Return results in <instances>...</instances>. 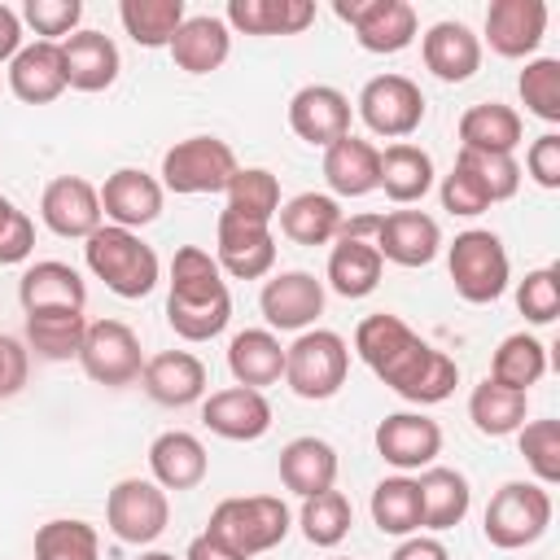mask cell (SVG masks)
<instances>
[{"label":"cell","instance_id":"59","mask_svg":"<svg viewBox=\"0 0 560 560\" xmlns=\"http://www.w3.org/2000/svg\"><path fill=\"white\" fill-rule=\"evenodd\" d=\"M140 560H175V556H171V551H144Z\"/></svg>","mask_w":560,"mask_h":560},{"label":"cell","instance_id":"54","mask_svg":"<svg viewBox=\"0 0 560 560\" xmlns=\"http://www.w3.org/2000/svg\"><path fill=\"white\" fill-rule=\"evenodd\" d=\"M525 175L538 184V188H560V136L556 131H542L529 149H525Z\"/></svg>","mask_w":560,"mask_h":560},{"label":"cell","instance_id":"16","mask_svg":"<svg viewBox=\"0 0 560 560\" xmlns=\"http://www.w3.org/2000/svg\"><path fill=\"white\" fill-rule=\"evenodd\" d=\"M96 192H101V214L127 232L149 228L162 214V197H166L162 179L140 166H118L114 175H105V184Z\"/></svg>","mask_w":560,"mask_h":560},{"label":"cell","instance_id":"56","mask_svg":"<svg viewBox=\"0 0 560 560\" xmlns=\"http://www.w3.org/2000/svg\"><path fill=\"white\" fill-rule=\"evenodd\" d=\"M389 560H451V551H446L438 538H429V534H411V538H402V542L394 547Z\"/></svg>","mask_w":560,"mask_h":560},{"label":"cell","instance_id":"25","mask_svg":"<svg viewBox=\"0 0 560 560\" xmlns=\"http://www.w3.org/2000/svg\"><path fill=\"white\" fill-rule=\"evenodd\" d=\"M18 302L26 315H39V311H83L88 306V284L83 276L61 262V258H39L22 271L18 280Z\"/></svg>","mask_w":560,"mask_h":560},{"label":"cell","instance_id":"51","mask_svg":"<svg viewBox=\"0 0 560 560\" xmlns=\"http://www.w3.org/2000/svg\"><path fill=\"white\" fill-rule=\"evenodd\" d=\"M516 311L529 324H551L560 315V271L556 267L525 271V280L516 284Z\"/></svg>","mask_w":560,"mask_h":560},{"label":"cell","instance_id":"17","mask_svg":"<svg viewBox=\"0 0 560 560\" xmlns=\"http://www.w3.org/2000/svg\"><path fill=\"white\" fill-rule=\"evenodd\" d=\"M289 127L298 140L328 149L341 136H350V96L332 83H306L289 101Z\"/></svg>","mask_w":560,"mask_h":560},{"label":"cell","instance_id":"31","mask_svg":"<svg viewBox=\"0 0 560 560\" xmlns=\"http://www.w3.org/2000/svg\"><path fill=\"white\" fill-rule=\"evenodd\" d=\"M280 481L298 499L332 490L337 486V451H332V442H324L315 433L284 442V451H280Z\"/></svg>","mask_w":560,"mask_h":560},{"label":"cell","instance_id":"50","mask_svg":"<svg viewBox=\"0 0 560 560\" xmlns=\"http://www.w3.org/2000/svg\"><path fill=\"white\" fill-rule=\"evenodd\" d=\"M79 18H83V0H26L22 4V22L48 44L70 39L79 31Z\"/></svg>","mask_w":560,"mask_h":560},{"label":"cell","instance_id":"45","mask_svg":"<svg viewBox=\"0 0 560 560\" xmlns=\"http://www.w3.org/2000/svg\"><path fill=\"white\" fill-rule=\"evenodd\" d=\"M298 525H302V538H306L311 547H337V542L350 534V525H354V508H350V499L332 486V490H324V494L302 499Z\"/></svg>","mask_w":560,"mask_h":560},{"label":"cell","instance_id":"21","mask_svg":"<svg viewBox=\"0 0 560 560\" xmlns=\"http://www.w3.org/2000/svg\"><path fill=\"white\" fill-rule=\"evenodd\" d=\"M547 35V4L542 0H494L486 9V44L490 52L521 61L534 57Z\"/></svg>","mask_w":560,"mask_h":560},{"label":"cell","instance_id":"44","mask_svg":"<svg viewBox=\"0 0 560 560\" xmlns=\"http://www.w3.org/2000/svg\"><path fill=\"white\" fill-rule=\"evenodd\" d=\"M420 332H411L398 315H389V311H376V315H368V319H359V328H354V354L381 376L411 341H416Z\"/></svg>","mask_w":560,"mask_h":560},{"label":"cell","instance_id":"20","mask_svg":"<svg viewBox=\"0 0 560 560\" xmlns=\"http://www.w3.org/2000/svg\"><path fill=\"white\" fill-rule=\"evenodd\" d=\"M201 424L228 442H258L271 429V402L262 389L228 385L201 398Z\"/></svg>","mask_w":560,"mask_h":560},{"label":"cell","instance_id":"55","mask_svg":"<svg viewBox=\"0 0 560 560\" xmlns=\"http://www.w3.org/2000/svg\"><path fill=\"white\" fill-rule=\"evenodd\" d=\"M31 376V350L18 337L0 332V398H13Z\"/></svg>","mask_w":560,"mask_h":560},{"label":"cell","instance_id":"39","mask_svg":"<svg viewBox=\"0 0 560 560\" xmlns=\"http://www.w3.org/2000/svg\"><path fill=\"white\" fill-rule=\"evenodd\" d=\"M88 337V315L83 311H39L26 315V350H35L48 363L79 359Z\"/></svg>","mask_w":560,"mask_h":560},{"label":"cell","instance_id":"8","mask_svg":"<svg viewBox=\"0 0 560 560\" xmlns=\"http://www.w3.org/2000/svg\"><path fill=\"white\" fill-rule=\"evenodd\" d=\"M171 521V499L153 477H122L105 499V525L127 547H149Z\"/></svg>","mask_w":560,"mask_h":560},{"label":"cell","instance_id":"46","mask_svg":"<svg viewBox=\"0 0 560 560\" xmlns=\"http://www.w3.org/2000/svg\"><path fill=\"white\" fill-rule=\"evenodd\" d=\"M35 560H101V538L88 521H48L35 529Z\"/></svg>","mask_w":560,"mask_h":560},{"label":"cell","instance_id":"23","mask_svg":"<svg viewBox=\"0 0 560 560\" xmlns=\"http://www.w3.org/2000/svg\"><path fill=\"white\" fill-rule=\"evenodd\" d=\"M424 70L442 83H468L481 70V35H472L464 22H433L420 35Z\"/></svg>","mask_w":560,"mask_h":560},{"label":"cell","instance_id":"22","mask_svg":"<svg viewBox=\"0 0 560 560\" xmlns=\"http://www.w3.org/2000/svg\"><path fill=\"white\" fill-rule=\"evenodd\" d=\"M140 385L162 407H192L206 398V363L192 350H158L144 359Z\"/></svg>","mask_w":560,"mask_h":560},{"label":"cell","instance_id":"29","mask_svg":"<svg viewBox=\"0 0 560 560\" xmlns=\"http://www.w3.org/2000/svg\"><path fill=\"white\" fill-rule=\"evenodd\" d=\"M9 88L22 105H48L66 92V70H61V48L48 39L22 44V52L9 61Z\"/></svg>","mask_w":560,"mask_h":560},{"label":"cell","instance_id":"32","mask_svg":"<svg viewBox=\"0 0 560 560\" xmlns=\"http://www.w3.org/2000/svg\"><path fill=\"white\" fill-rule=\"evenodd\" d=\"M228 372L245 389H267L284 381V346L271 328H245L228 341Z\"/></svg>","mask_w":560,"mask_h":560},{"label":"cell","instance_id":"5","mask_svg":"<svg viewBox=\"0 0 560 560\" xmlns=\"http://www.w3.org/2000/svg\"><path fill=\"white\" fill-rule=\"evenodd\" d=\"M446 271H451V284L464 302L472 306H486V302H499L508 293V280H512V262H508V249L494 232L486 228H468L459 232L451 245H446Z\"/></svg>","mask_w":560,"mask_h":560},{"label":"cell","instance_id":"3","mask_svg":"<svg viewBox=\"0 0 560 560\" xmlns=\"http://www.w3.org/2000/svg\"><path fill=\"white\" fill-rule=\"evenodd\" d=\"M206 529L214 538H223L232 551H241L245 560H254V556H262L289 538L293 516H289L280 494H236L210 512Z\"/></svg>","mask_w":560,"mask_h":560},{"label":"cell","instance_id":"30","mask_svg":"<svg viewBox=\"0 0 560 560\" xmlns=\"http://www.w3.org/2000/svg\"><path fill=\"white\" fill-rule=\"evenodd\" d=\"M171 61L184 70V74H210L228 61L232 52V31L223 18L214 13H197V18H184V26L175 31L171 39Z\"/></svg>","mask_w":560,"mask_h":560},{"label":"cell","instance_id":"18","mask_svg":"<svg viewBox=\"0 0 560 560\" xmlns=\"http://www.w3.org/2000/svg\"><path fill=\"white\" fill-rule=\"evenodd\" d=\"M39 219L66 241H88L105 223L96 184H88L83 175H57L39 197Z\"/></svg>","mask_w":560,"mask_h":560},{"label":"cell","instance_id":"14","mask_svg":"<svg viewBox=\"0 0 560 560\" xmlns=\"http://www.w3.org/2000/svg\"><path fill=\"white\" fill-rule=\"evenodd\" d=\"M376 455L398 472H420L442 455V424L424 411H394L372 433Z\"/></svg>","mask_w":560,"mask_h":560},{"label":"cell","instance_id":"42","mask_svg":"<svg viewBox=\"0 0 560 560\" xmlns=\"http://www.w3.org/2000/svg\"><path fill=\"white\" fill-rule=\"evenodd\" d=\"M547 372V346L534 332H512L499 341L494 359H490V381L529 394V385H538Z\"/></svg>","mask_w":560,"mask_h":560},{"label":"cell","instance_id":"2","mask_svg":"<svg viewBox=\"0 0 560 560\" xmlns=\"http://www.w3.org/2000/svg\"><path fill=\"white\" fill-rule=\"evenodd\" d=\"M83 262L96 280H105L109 293H118L127 302L153 293V284L162 276V262H158L153 245H144L140 232H127V228H114V223H101L83 241Z\"/></svg>","mask_w":560,"mask_h":560},{"label":"cell","instance_id":"49","mask_svg":"<svg viewBox=\"0 0 560 560\" xmlns=\"http://www.w3.org/2000/svg\"><path fill=\"white\" fill-rule=\"evenodd\" d=\"M455 162L477 175V184L486 188L490 206L516 197V188H521V162H516V153H472V149H459Z\"/></svg>","mask_w":560,"mask_h":560},{"label":"cell","instance_id":"27","mask_svg":"<svg viewBox=\"0 0 560 560\" xmlns=\"http://www.w3.org/2000/svg\"><path fill=\"white\" fill-rule=\"evenodd\" d=\"M149 472H153V481H158L162 490H192V486L206 481L210 455H206V446H201L197 433H188V429H166V433H158L153 446H149Z\"/></svg>","mask_w":560,"mask_h":560},{"label":"cell","instance_id":"10","mask_svg":"<svg viewBox=\"0 0 560 560\" xmlns=\"http://www.w3.org/2000/svg\"><path fill=\"white\" fill-rule=\"evenodd\" d=\"M79 368L88 381H96L105 389H122V385L140 381V368H144L140 337L122 319H88Z\"/></svg>","mask_w":560,"mask_h":560},{"label":"cell","instance_id":"33","mask_svg":"<svg viewBox=\"0 0 560 560\" xmlns=\"http://www.w3.org/2000/svg\"><path fill=\"white\" fill-rule=\"evenodd\" d=\"M459 149H472V153H516L521 136H525V122L512 105L503 101H481V105H468L459 114Z\"/></svg>","mask_w":560,"mask_h":560},{"label":"cell","instance_id":"13","mask_svg":"<svg viewBox=\"0 0 560 560\" xmlns=\"http://www.w3.org/2000/svg\"><path fill=\"white\" fill-rule=\"evenodd\" d=\"M214 262L232 280H262L276 267V236L271 223H249L219 210L214 223Z\"/></svg>","mask_w":560,"mask_h":560},{"label":"cell","instance_id":"19","mask_svg":"<svg viewBox=\"0 0 560 560\" xmlns=\"http://www.w3.org/2000/svg\"><path fill=\"white\" fill-rule=\"evenodd\" d=\"M376 254L398 267H429L442 249V228L424 210H389L376 219Z\"/></svg>","mask_w":560,"mask_h":560},{"label":"cell","instance_id":"11","mask_svg":"<svg viewBox=\"0 0 560 560\" xmlns=\"http://www.w3.org/2000/svg\"><path fill=\"white\" fill-rule=\"evenodd\" d=\"M381 381H385L398 398H407V402H416V407H433V402H446V398L455 394V385H459V363H455L451 354L433 350L424 337H416V341L381 372Z\"/></svg>","mask_w":560,"mask_h":560},{"label":"cell","instance_id":"35","mask_svg":"<svg viewBox=\"0 0 560 560\" xmlns=\"http://www.w3.org/2000/svg\"><path fill=\"white\" fill-rule=\"evenodd\" d=\"M228 31L241 35H302L315 22L311 0H232L228 4Z\"/></svg>","mask_w":560,"mask_h":560},{"label":"cell","instance_id":"24","mask_svg":"<svg viewBox=\"0 0 560 560\" xmlns=\"http://www.w3.org/2000/svg\"><path fill=\"white\" fill-rule=\"evenodd\" d=\"M57 48H61L66 88H74V92H105V88H114V79L122 70V57H118V44L105 31H74Z\"/></svg>","mask_w":560,"mask_h":560},{"label":"cell","instance_id":"6","mask_svg":"<svg viewBox=\"0 0 560 560\" xmlns=\"http://www.w3.org/2000/svg\"><path fill=\"white\" fill-rule=\"evenodd\" d=\"M346 372H350V346L332 328H306L298 332L293 346H284V385L306 402L332 398L346 385Z\"/></svg>","mask_w":560,"mask_h":560},{"label":"cell","instance_id":"58","mask_svg":"<svg viewBox=\"0 0 560 560\" xmlns=\"http://www.w3.org/2000/svg\"><path fill=\"white\" fill-rule=\"evenodd\" d=\"M22 52V13L0 4V61H13Z\"/></svg>","mask_w":560,"mask_h":560},{"label":"cell","instance_id":"38","mask_svg":"<svg viewBox=\"0 0 560 560\" xmlns=\"http://www.w3.org/2000/svg\"><path fill=\"white\" fill-rule=\"evenodd\" d=\"M525 416H529V394L508 389L490 376L481 385H472V394H468V420L481 438H508L525 424Z\"/></svg>","mask_w":560,"mask_h":560},{"label":"cell","instance_id":"28","mask_svg":"<svg viewBox=\"0 0 560 560\" xmlns=\"http://www.w3.org/2000/svg\"><path fill=\"white\" fill-rule=\"evenodd\" d=\"M416 486H420V529H433V534L455 529L472 508V486L459 468L429 464L420 468Z\"/></svg>","mask_w":560,"mask_h":560},{"label":"cell","instance_id":"47","mask_svg":"<svg viewBox=\"0 0 560 560\" xmlns=\"http://www.w3.org/2000/svg\"><path fill=\"white\" fill-rule=\"evenodd\" d=\"M516 92L534 118L560 122V61L556 57H529L516 79Z\"/></svg>","mask_w":560,"mask_h":560},{"label":"cell","instance_id":"43","mask_svg":"<svg viewBox=\"0 0 560 560\" xmlns=\"http://www.w3.org/2000/svg\"><path fill=\"white\" fill-rule=\"evenodd\" d=\"M223 192H228V206L223 210L236 214V219L271 223L280 214V179L267 166H241Z\"/></svg>","mask_w":560,"mask_h":560},{"label":"cell","instance_id":"52","mask_svg":"<svg viewBox=\"0 0 560 560\" xmlns=\"http://www.w3.org/2000/svg\"><path fill=\"white\" fill-rule=\"evenodd\" d=\"M35 249V223L26 210H18L4 192H0V267L26 262Z\"/></svg>","mask_w":560,"mask_h":560},{"label":"cell","instance_id":"15","mask_svg":"<svg viewBox=\"0 0 560 560\" xmlns=\"http://www.w3.org/2000/svg\"><path fill=\"white\" fill-rule=\"evenodd\" d=\"M258 311L271 332H306L324 315V280L311 271H280L262 284Z\"/></svg>","mask_w":560,"mask_h":560},{"label":"cell","instance_id":"12","mask_svg":"<svg viewBox=\"0 0 560 560\" xmlns=\"http://www.w3.org/2000/svg\"><path fill=\"white\" fill-rule=\"evenodd\" d=\"M332 13L354 31L359 48L368 52H402L420 22H416V9L407 0H332Z\"/></svg>","mask_w":560,"mask_h":560},{"label":"cell","instance_id":"9","mask_svg":"<svg viewBox=\"0 0 560 560\" xmlns=\"http://www.w3.org/2000/svg\"><path fill=\"white\" fill-rule=\"evenodd\" d=\"M354 109H359V118L372 136L407 140L424 122V92L407 74H376L359 88Z\"/></svg>","mask_w":560,"mask_h":560},{"label":"cell","instance_id":"1","mask_svg":"<svg viewBox=\"0 0 560 560\" xmlns=\"http://www.w3.org/2000/svg\"><path fill=\"white\" fill-rule=\"evenodd\" d=\"M232 319V293L210 249L179 245L171 258V293H166V324L184 341H210Z\"/></svg>","mask_w":560,"mask_h":560},{"label":"cell","instance_id":"4","mask_svg":"<svg viewBox=\"0 0 560 560\" xmlns=\"http://www.w3.org/2000/svg\"><path fill=\"white\" fill-rule=\"evenodd\" d=\"M551 490L538 481H503L481 516V534L490 547L499 551H521L529 542H538L551 525Z\"/></svg>","mask_w":560,"mask_h":560},{"label":"cell","instance_id":"40","mask_svg":"<svg viewBox=\"0 0 560 560\" xmlns=\"http://www.w3.org/2000/svg\"><path fill=\"white\" fill-rule=\"evenodd\" d=\"M372 525L389 538H411L420 534V486L416 477L398 472V477H381L372 490Z\"/></svg>","mask_w":560,"mask_h":560},{"label":"cell","instance_id":"41","mask_svg":"<svg viewBox=\"0 0 560 560\" xmlns=\"http://www.w3.org/2000/svg\"><path fill=\"white\" fill-rule=\"evenodd\" d=\"M184 18H188L184 0H122L118 4V22L140 48H171Z\"/></svg>","mask_w":560,"mask_h":560},{"label":"cell","instance_id":"26","mask_svg":"<svg viewBox=\"0 0 560 560\" xmlns=\"http://www.w3.org/2000/svg\"><path fill=\"white\" fill-rule=\"evenodd\" d=\"M324 184L332 197H368L381 188V149L363 136H341L324 149Z\"/></svg>","mask_w":560,"mask_h":560},{"label":"cell","instance_id":"34","mask_svg":"<svg viewBox=\"0 0 560 560\" xmlns=\"http://www.w3.org/2000/svg\"><path fill=\"white\" fill-rule=\"evenodd\" d=\"M280 232L293 241V245H328L337 241L341 223H346V210L337 206L332 192H298L289 201H280Z\"/></svg>","mask_w":560,"mask_h":560},{"label":"cell","instance_id":"48","mask_svg":"<svg viewBox=\"0 0 560 560\" xmlns=\"http://www.w3.org/2000/svg\"><path fill=\"white\" fill-rule=\"evenodd\" d=\"M516 446L534 472L538 486H556L560 481V424L556 420H525L516 429Z\"/></svg>","mask_w":560,"mask_h":560},{"label":"cell","instance_id":"57","mask_svg":"<svg viewBox=\"0 0 560 560\" xmlns=\"http://www.w3.org/2000/svg\"><path fill=\"white\" fill-rule=\"evenodd\" d=\"M184 560H245L241 551H232L223 538H214L210 529H201L192 542H188V551H184Z\"/></svg>","mask_w":560,"mask_h":560},{"label":"cell","instance_id":"7","mask_svg":"<svg viewBox=\"0 0 560 560\" xmlns=\"http://www.w3.org/2000/svg\"><path fill=\"white\" fill-rule=\"evenodd\" d=\"M236 171H241V162H236L232 144L219 136H188L162 153V188L179 192V197L223 192Z\"/></svg>","mask_w":560,"mask_h":560},{"label":"cell","instance_id":"53","mask_svg":"<svg viewBox=\"0 0 560 560\" xmlns=\"http://www.w3.org/2000/svg\"><path fill=\"white\" fill-rule=\"evenodd\" d=\"M442 210H451V214H459V219H472V214H481V210H490V197H486V188L477 184V175L468 171V166H451L446 175H442Z\"/></svg>","mask_w":560,"mask_h":560},{"label":"cell","instance_id":"36","mask_svg":"<svg viewBox=\"0 0 560 560\" xmlns=\"http://www.w3.org/2000/svg\"><path fill=\"white\" fill-rule=\"evenodd\" d=\"M381 271H385V258L376 254L372 241L363 236H337L332 254H328V289L341 293V298H368L376 284H381Z\"/></svg>","mask_w":560,"mask_h":560},{"label":"cell","instance_id":"37","mask_svg":"<svg viewBox=\"0 0 560 560\" xmlns=\"http://www.w3.org/2000/svg\"><path fill=\"white\" fill-rule=\"evenodd\" d=\"M381 188L394 206L424 201V192L433 188V158L411 140H394L381 153Z\"/></svg>","mask_w":560,"mask_h":560}]
</instances>
